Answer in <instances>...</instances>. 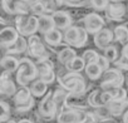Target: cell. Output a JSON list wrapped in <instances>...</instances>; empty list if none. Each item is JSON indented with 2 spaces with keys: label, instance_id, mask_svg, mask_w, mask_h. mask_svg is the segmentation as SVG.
<instances>
[{
  "label": "cell",
  "instance_id": "6da1fadb",
  "mask_svg": "<svg viewBox=\"0 0 128 123\" xmlns=\"http://www.w3.org/2000/svg\"><path fill=\"white\" fill-rule=\"evenodd\" d=\"M87 77L83 76V73L78 72H60L58 74V84L59 87L64 88L72 94H86L89 93L90 87L87 82Z\"/></svg>",
  "mask_w": 128,
  "mask_h": 123
},
{
  "label": "cell",
  "instance_id": "7a4b0ae2",
  "mask_svg": "<svg viewBox=\"0 0 128 123\" xmlns=\"http://www.w3.org/2000/svg\"><path fill=\"white\" fill-rule=\"evenodd\" d=\"M36 98L32 94V90L29 87H19L15 96L12 98L10 103L13 106L14 114H26L30 113L38 104L35 100Z\"/></svg>",
  "mask_w": 128,
  "mask_h": 123
},
{
  "label": "cell",
  "instance_id": "3957f363",
  "mask_svg": "<svg viewBox=\"0 0 128 123\" xmlns=\"http://www.w3.org/2000/svg\"><path fill=\"white\" fill-rule=\"evenodd\" d=\"M14 77L19 87H29L34 80L38 79V69L35 62L29 56H22L20 66Z\"/></svg>",
  "mask_w": 128,
  "mask_h": 123
},
{
  "label": "cell",
  "instance_id": "277c9868",
  "mask_svg": "<svg viewBox=\"0 0 128 123\" xmlns=\"http://www.w3.org/2000/svg\"><path fill=\"white\" fill-rule=\"evenodd\" d=\"M52 50L44 43L42 35H32L28 38V53L26 55L33 60H45L52 59ZM54 54V53H53Z\"/></svg>",
  "mask_w": 128,
  "mask_h": 123
},
{
  "label": "cell",
  "instance_id": "5b68a950",
  "mask_svg": "<svg viewBox=\"0 0 128 123\" xmlns=\"http://www.w3.org/2000/svg\"><path fill=\"white\" fill-rule=\"evenodd\" d=\"M63 34H64V43L76 49L86 46L89 40V34L82 25L74 24L66 32H63Z\"/></svg>",
  "mask_w": 128,
  "mask_h": 123
},
{
  "label": "cell",
  "instance_id": "8992f818",
  "mask_svg": "<svg viewBox=\"0 0 128 123\" xmlns=\"http://www.w3.org/2000/svg\"><path fill=\"white\" fill-rule=\"evenodd\" d=\"M126 80H127V77L122 70H119L116 67H110L103 73L98 87H100L104 90H108L112 88H119V87H124Z\"/></svg>",
  "mask_w": 128,
  "mask_h": 123
},
{
  "label": "cell",
  "instance_id": "52a82bcc",
  "mask_svg": "<svg viewBox=\"0 0 128 123\" xmlns=\"http://www.w3.org/2000/svg\"><path fill=\"white\" fill-rule=\"evenodd\" d=\"M106 18L97 12H89L82 18V26L88 32L89 35H94L106 28Z\"/></svg>",
  "mask_w": 128,
  "mask_h": 123
},
{
  "label": "cell",
  "instance_id": "ba28073f",
  "mask_svg": "<svg viewBox=\"0 0 128 123\" xmlns=\"http://www.w3.org/2000/svg\"><path fill=\"white\" fill-rule=\"evenodd\" d=\"M36 113L44 119H56L59 110L53 100V90H49L48 94L38 102Z\"/></svg>",
  "mask_w": 128,
  "mask_h": 123
},
{
  "label": "cell",
  "instance_id": "9c48e42d",
  "mask_svg": "<svg viewBox=\"0 0 128 123\" xmlns=\"http://www.w3.org/2000/svg\"><path fill=\"white\" fill-rule=\"evenodd\" d=\"M19 86L15 80V77L13 78V73L3 70L2 76H0V96H2V99L12 100Z\"/></svg>",
  "mask_w": 128,
  "mask_h": 123
},
{
  "label": "cell",
  "instance_id": "30bf717a",
  "mask_svg": "<svg viewBox=\"0 0 128 123\" xmlns=\"http://www.w3.org/2000/svg\"><path fill=\"white\" fill-rule=\"evenodd\" d=\"M128 15L126 3H110L107 10L104 12V18L110 23H124L126 16Z\"/></svg>",
  "mask_w": 128,
  "mask_h": 123
},
{
  "label": "cell",
  "instance_id": "8fae6325",
  "mask_svg": "<svg viewBox=\"0 0 128 123\" xmlns=\"http://www.w3.org/2000/svg\"><path fill=\"white\" fill-rule=\"evenodd\" d=\"M112 100H113V98L109 94V92L102 89L100 87H97V88L89 90V93H88V104H89L90 109L108 106Z\"/></svg>",
  "mask_w": 128,
  "mask_h": 123
},
{
  "label": "cell",
  "instance_id": "7c38bea8",
  "mask_svg": "<svg viewBox=\"0 0 128 123\" xmlns=\"http://www.w3.org/2000/svg\"><path fill=\"white\" fill-rule=\"evenodd\" d=\"M89 110V109H88ZM88 110L84 109H64L58 113L56 120L59 123H84Z\"/></svg>",
  "mask_w": 128,
  "mask_h": 123
},
{
  "label": "cell",
  "instance_id": "4fadbf2b",
  "mask_svg": "<svg viewBox=\"0 0 128 123\" xmlns=\"http://www.w3.org/2000/svg\"><path fill=\"white\" fill-rule=\"evenodd\" d=\"M93 43H94V45L100 52H103L104 49H107L112 44H114L116 43V39H114L113 29H110L108 26L103 28L100 32H98L97 34L93 35Z\"/></svg>",
  "mask_w": 128,
  "mask_h": 123
},
{
  "label": "cell",
  "instance_id": "5bb4252c",
  "mask_svg": "<svg viewBox=\"0 0 128 123\" xmlns=\"http://www.w3.org/2000/svg\"><path fill=\"white\" fill-rule=\"evenodd\" d=\"M19 36L20 34L14 25L3 26L2 30H0V46H2V50L4 52L10 46H13L19 39Z\"/></svg>",
  "mask_w": 128,
  "mask_h": 123
},
{
  "label": "cell",
  "instance_id": "9a60e30c",
  "mask_svg": "<svg viewBox=\"0 0 128 123\" xmlns=\"http://www.w3.org/2000/svg\"><path fill=\"white\" fill-rule=\"evenodd\" d=\"M42 38H43L44 43L48 45V48L54 54H56L58 50L63 45H66V43H64V34H63V32L59 30V29H56V28L54 30H52V32L42 35Z\"/></svg>",
  "mask_w": 128,
  "mask_h": 123
},
{
  "label": "cell",
  "instance_id": "2e32d148",
  "mask_svg": "<svg viewBox=\"0 0 128 123\" xmlns=\"http://www.w3.org/2000/svg\"><path fill=\"white\" fill-rule=\"evenodd\" d=\"M3 12L16 16L20 14H30V6L22 0H2Z\"/></svg>",
  "mask_w": 128,
  "mask_h": 123
},
{
  "label": "cell",
  "instance_id": "e0dca14e",
  "mask_svg": "<svg viewBox=\"0 0 128 123\" xmlns=\"http://www.w3.org/2000/svg\"><path fill=\"white\" fill-rule=\"evenodd\" d=\"M52 16L55 23V28L62 32H66L72 25H74V16L69 10H63V9L58 10V12L53 13Z\"/></svg>",
  "mask_w": 128,
  "mask_h": 123
},
{
  "label": "cell",
  "instance_id": "ac0fdd59",
  "mask_svg": "<svg viewBox=\"0 0 128 123\" xmlns=\"http://www.w3.org/2000/svg\"><path fill=\"white\" fill-rule=\"evenodd\" d=\"M90 109L88 104V93L86 94H72L69 93L67 102H66V109Z\"/></svg>",
  "mask_w": 128,
  "mask_h": 123
},
{
  "label": "cell",
  "instance_id": "d6986e66",
  "mask_svg": "<svg viewBox=\"0 0 128 123\" xmlns=\"http://www.w3.org/2000/svg\"><path fill=\"white\" fill-rule=\"evenodd\" d=\"M77 55H78L77 49H76V48H72V46H69V45L66 44V45H63V46L58 50V53L55 54V62H56L60 67H64L67 63H69L72 59H74Z\"/></svg>",
  "mask_w": 128,
  "mask_h": 123
},
{
  "label": "cell",
  "instance_id": "ffe728a7",
  "mask_svg": "<svg viewBox=\"0 0 128 123\" xmlns=\"http://www.w3.org/2000/svg\"><path fill=\"white\" fill-rule=\"evenodd\" d=\"M26 53H28V38L20 35L19 39L16 40V43L13 46H10L9 49L3 52V55L10 54V55H15V56L19 58V55H23V54H26Z\"/></svg>",
  "mask_w": 128,
  "mask_h": 123
},
{
  "label": "cell",
  "instance_id": "44dd1931",
  "mask_svg": "<svg viewBox=\"0 0 128 123\" xmlns=\"http://www.w3.org/2000/svg\"><path fill=\"white\" fill-rule=\"evenodd\" d=\"M2 68L5 72H10L13 74H15V72L18 70L19 66H20V58L15 56V55H10V54H5L2 58Z\"/></svg>",
  "mask_w": 128,
  "mask_h": 123
},
{
  "label": "cell",
  "instance_id": "7402d4cb",
  "mask_svg": "<svg viewBox=\"0 0 128 123\" xmlns=\"http://www.w3.org/2000/svg\"><path fill=\"white\" fill-rule=\"evenodd\" d=\"M69 96V92L66 90L62 87H58L55 89H53V100L58 108L59 112L66 109V102H67V98Z\"/></svg>",
  "mask_w": 128,
  "mask_h": 123
},
{
  "label": "cell",
  "instance_id": "603a6c76",
  "mask_svg": "<svg viewBox=\"0 0 128 123\" xmlns=\"http://www.w3.org/2000/svg\"><path fill=\"white\" fill-rule=\"evenodd\" d=\"M38 19H39V34L40 35H44L55 29V23L53 20L52 14H43L38 16Z\"/></svg>",
  "mask_w": 128,
  "mask_h": 123
},
{
  "label": "cell",
  "instance_id": "cb8c5ba5",
  "mask_svg": "<svg viewBox=\"0 0 128 123\" xmlns=\"http://www.w3.org/2000/svg\"><path fill=\"white\" fill-rule=\"evenodd\" d=\"M103 73H104V70L102 69V67L98 63L87 64V67L84 69V74L90 82H99Z\"/></svg>",
  "mask_w": 128,
  "mask_h": 123
},
{
  "label": "cell",
  "instance_id": "d4e9b609",
  "mask_svg": "<svg viewBox=\"0 0 128 123\" xmlns=\"http://www.w3.org/2000/svg\"><path fill=\"white\" fill-rule=\"evenodd\" d=\"M29 88H30V90H32V94H33L36 99H42V98L45 97V96L48 94V92H49V86H48L45 82L40 80L39 78H38L36 80H34V82L29 86Z\"/></svg>",
  "mask_w": 128,
  "mask_h": 123
},
{
  "label": "cell",
  "instance_id": "484cf974",
  "mask_svg": "<svg viewBox=\"0 0 128 123\" xmlns=\"http://www.w3.org/2000/svg\"><path fill=\"white\" fill-rule=\"evenodd\" d=\"M113 33H114V39L117 44L123 46L128 43V28L124 25V23L117 24L113 28Z\"/></svg>",
  "mask_w": 128,
  "mask_h": 123
},
{
  "label": "cell",
  "instance_id": "4316f807",
  "mask_svg": "<svg viewBox=\"0 0 128 123\" xmlns=\"http://www.w3.org/2000/svg\"><path fill=\"white\" fill-rule=\"evenodd\" d=\"M38 33H39V19H38V16H35V15L32 14V16H30V19H29L26 26H25L19 34H20L22 36L29 38V36L35 35V34H38Z\"/></svg>",
  "mask_w": 128,
  "mask_h": 123
},
{
  "label": "cell",
  "instance_id": "83f0119b",
  "mask_svg": "<svg viewBox=\"0 0 128 123\" xmlns=\"http://www.w3.org/2000/svg\"><path fill=\"white\" fill-rule=\"evenodd\" d=\"M87 67V63L84 62V59L82 58V55H77L74 59H72L69 63H67L63 68L68 70V72H78V73H84V69Z\"/></svg>",
  "mask_w": 128,
  "mask_h": 123
},
{
  "label": "cell",
  "instance_id": "f1b7e54d",
  "mask_svg": "<svg viewBox=\"0 0 128 123\" xmlns=\"http://www.w3.org/2000/svg\"><path fill=\"white\" fill-rule=\"evenodd\" d=\"M102 54L113 64L114 62H117V60L120 58V55H122V48H120V50H119V44L114 43V44H112L110 46H108L107 49H104Z\"/></svg>",
  "mask_w": 128,
  "mask_h": 123
},
{
  "label": "cell",
  "instance_id": "f546056e",
  "mask_svg": "<svg viewBox=\"0 0 128 123\" xmlns=\"http://www.w3.org/2000/svg\"><path fill=\"white\" fill-rule=\"evenodd\" d=\"M0 106H2V114H0V122L2 123H5L8 122L9 119H12V116L14 113L13 110V106L10 102L5 100V99H2L0 100Z\"/></svg>",
  "mask_w": 128,
  "mask_h": 123
},
{
  "label": "cell",
  "instance_id": "4dcf8cb0",
  "mask_svg": "<svg viewBox=\"0 0 128 123\" xmlns=\"http://www.w3.org/2000/svg\"><path fill=\"white\" fill-rule=\"evenodd\" d=\"M110 4V0H90L89 2V9L92 12H97V13H100V12H106L107 8L109 6Z\"/></svg>",
  "mask_w": 128,
  "mask_h": 123
},
{
  "label": "cell",
  "instance_id": "1f68e13d",
  "mask_svg": "<svg viewBox=\"0 0 128 123\" xmlns=\"http://www.w3.org/2000/svg\"><path fill=\"white\" fill-rule=\"evenodd\" d=\"M100 56V53L97 52L96 49H86L82 53V58L84 59V62L87 64H92V63H98Z\"/></svg>",
  "mask_w": 128,
  "mask_h": 123
},
{
  "label": "cell",
  "instance_id": "d6a6232c",
  "mask_svg": "<svg viewBox=\"0 0 128 123\" xmlns=\"http://www.w3.org/2000/svg\"><path fill=\"white\" fill-rule=\"evenodd\" d=\"M46 5V10L48 14H53L58 10H62L63 6H66L64 0H43Z\"/></svg>",
  "mask_w": 128,
  "mask_h": 123
},
{
  "label": "cell",
  "instance_id": "836d02e7",
  "mask_svg": "<svg viewBox=\"0 0 128 123\" xmlns=\"http://www.w3.org/2000/svg\"><path fill=\"white\" fill-rule=\"evenodd\" d=\"M107 92H109V94L112 96L113 100H123L128 97V89L124 87H119V88H112L108 89Z\"/></svg>",
  "mask_w": 128,
  "mask_h": 123
},
{
  "label": "cell",
  "instance_id": "e575fe53",
  "mask_svg": "<svg viewBox=\"0 0 128 123\" xmlns=\"http://www.w3.org/2000/svg\"><path fill=\"white\" fill-rule=\"evenodd\" d=\"M30 16H32V14H20V15H16L15 16V19H14V26L18 29L19 33L26 26Z\"/></svg>",
  "mask_w": 128,
  "mask_h": 123
},
{
  "label": "cell",
  "instance_id": "d590c367",
  "mask_svg": "<svg viewBox=\"0 0 128 123\" xmlns=\"http://www.w3.org/2000/svg\"><path fill=\"white\" fill-rule=\"evenodd\" d=\"M93 110H94V113L97 114V117H98L99 120H106V119L113 118L112 114H110V110H109L108 106H103V107L96 108V109H93Z\"/></svg>",
  "mask_w": 128,
  "mask_h": 123
},
{
  "label": "cell",
  "instance_id": "8d00e7d4",
  "mask_svg": "<svg viewBox=\"0 0 128 123\" xmlns=\"http://www.w3.org/2000/svg\"><path fill=\"white\" fill-rule=\"evenodd\" d=\"M30 14L35 15V16H40L43 14H48V10H46V5L44 2H39L36 4H34L32 8H30Z\"/></svg>",
  "mask_w": 128,
  "mask_h": 123
},
{
  "label": "cell",
  "instance_id": "74e56055",
  "mask_svg": "<svg viewBox=\"0 0 128 123\" xmlns=\"http://www.w3.org/2000/svg\"><path fill=\"white\" fill-rule=\"evenodd\" d=\"M112 67L118 68V69L122 70L123 73H128V62H126V60L122 59V58H119L117 62H114V63L112 64Z\"/></svg>",
  "mask_w": 128,
  "mask_h": 123
},
{
  "label": "cell",
  "instance_id": "f35d334b",
  "mask_svg": "<svg viewBox=\"0 0 128 123\" xmlns=\"http://www.w3.org/2000/svg\"><path fill=\"white\" fill-rule=\"evenodd\" d=\"M98 64L102 67V69L106 72L107 69H109L110 67H112V63H110V62L103 55V54H100V56H99V60H98Z\"/></svg>",
  "mask_w": 128,
  "mask_h": 123
},
{
  "label": "cell",
  "instance_id": "ab89813d",
  "mask_svg": "<svg viewBox=\"0 0 128 123\" xmlns=\"http://www.w3.org/2000/svg\"><path fill=\"white\" fill-rule=\"evenodd\" d=\"M100 120L98 119L97 114L94 113L93 109H89L88 113H87V118H86V122L84 123H99Z\"/></svg>",
  "mask_w": 128,
  "mask_h": 123
},
{
  "label": "cell",
  "instance_id": "60d3db41",
  "mask_svg": "<svg viewBox=\"0 0 128 123\" xmlns=\"http://www.w3.org/2000/svg\"><path fill=\"white\" fill-rule=\"evenodd\" d=\"M120 58L124 59L126 62H128V43L122 46V55H120Z\"/></svg>",
  "mask_w": 128,
  "mask_h": 123
},
{
  "label": "cell",
  "instance_id": "b9f144b4",
  "mask_svg": "<svg viewBox=\"0 0 128 123\" xmlns=\"http://www.w3.org/2000/svg\"><path fill=\"white\" fill-rule=\"evenodd\" d=\"M22 2H24L26 5H29V6L32 8L34 4H36V3H39V2H43V0H22Z\"/></svg>",
  "mask_w": 128,
  "mask_h": 123
},
{
  "label": "cell",
  "instance_id": "7bdbcfd3",
  "mask_svg": "<svg viewBox=\"0 0 128 123\" xmlns=\"http://www.w3.org/2000/svg\"><path fill=\"white\" fill-rule=\"evenodd\" d=\"M18 123H35L32 118H20L18 119Z\"/></svg>",
  "mask_w": 128,
  "mask_h": 123
},
{
  "label": "cell",
  "instance_id": "ee69618b",
  "mask_svg": "<svg viewBox=\"0 0 128 123\" xmlns=\"http://www.w3.org/2000/svg\"><path fill=\"white\" fill-rule=\"evenodd\" d=\"M118 122H120V120H118V119H116V118H110V119H106V120H100L99 123H118Z\"/></svg>",
  "mask_w": 128,
  "mask_h": 123
},
{
  "label": "cell",
  "instance_id": "f6af8a7d",
  "mask_svg": "<svg viewBox=\"0 0 128 123\" xmlns=\"http://www.w3.org/2000/svg\"><path fill=\"white\" fill-rule=\"evenodd\" d=\"M120 122H122V123H128V110L123 114V117H122Z\"/></svg>",
  "mask_w": 128,
  "mask_h": 123
},
{
  "label": "cell",
  "instance_id": "bcb514c9",
  "mask_svg": "<svg viewBox=\"0 0 128 123\" xmlns=\"http://www.w3.org/2000/svg\"><path fill=\"white\" fill-rule=\"evenodd\" d=\"M128 0H110V3H126Z\"/></svg>",
  "mask_w": 128,
  "mask_h": 123
},
{
  "label": "cell",
  "instance_id": "7dc6e473",
  "mask_svg": "<svg viewBox=\"0 0 128 123\" xmlns=\"http://www.w3.org/2000/svg\"><path fill=\"white\" fill-rule=\"evenodd\" d=\"M5 123H18V119H13V118H12V119H9V120L5 122Z\"/></svg>",
  "mask_w": 128,
  "mask_h": 123
},
{
  "label": "cell",
  "instance_id": "c3c4849f",
  "mask_svg": "<svg viewBox=\"0 0 128 123\" xmlns=\"http://www.w3.org/2000/svg\"><path fill=\"white\" fill-rule=\"evenodd\" d=\"M126 83H127V89H128V76H127V80H126Z\"/></svg>",
  "mask_w": 128,
  "mask_h": 123
},
{
  "label": "cell",
  "instance_id": "681fc988",
  "mask_svg": "<svg viewBox=\"0 0 128 123\" xmlns=\"http://www.w3.org/2000/svg\"><path fill=\"white\" fill-rule=\"evenodd\" d=\"M127 12H128V4H127Z\"/></svg>",
  "mask_w": 128,
  "mask_h": 123
},
{
  "label": "cell",
  "instance_id": "f907efd6",
  "mask_svg": "<svg viewBox=\"0 0 128 123\" xmlns=\"http://www.w3.org/2000/svg\"><path fill=\"white\" fill-rule=\"evenodd\" d=\"M118 123H122V122H118Z\"/></svg>",
  "mask_w": 128,
  "mask_h": 123
}]
</instances>
